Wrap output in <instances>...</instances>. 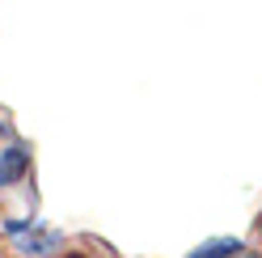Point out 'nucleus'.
I'll use <instances>...</instances> for the list:
<instances>
[{
    "instance_id": "nucleus-4",
    "label": "nucleus",
    "mask_w": 262,
    "mask_h": 258,
    "mask_svg": "<svg viewBox=\"0 0 262 258\" xmlns=\"http://www.w3.org/2000/svg\"><path fill=\"white\" fill-rule=\"evenodd\" d=\"M0 229H5L13 241H17V237H26V233H34V229H38V220H21V216H9L5 224H0Z\"/></svg>"
},
{
    "instance_id": "nucleus-2",
    "label": "nucleus",
    "mask_w": 262,
    "mask_h": 258,
    "mask_svg": "<svg viewBox=\"0 0 262 258\" xmlns=\"http://www.w3.org/2000/svg\"><path fill=\"white\" fill-rule=\"evenodd\" d=\"M30 174V148L26 144H9V148H0V178H5V186L21 182Z\"/></svg>"
},
{
    "instance_id": "nucleus-6",
    "label": "nucleus",
    "mask_w": 262,
    "mask_h": 258,
    "mask_svg": "<svg viewBox=\"0 0 262 258\" xmlns=\"http://www.w3.org/2000/svg\"><path fill=\"white\" fill-rule=\"evenodd\" d=\"M5 132H9V127H5V119H0V136H5Z\"/></svg>"
},
{
    "instance_id": "nucleus-7",
    "label": "nucleus",
    "mask_w": 262,
    "mask_h": 258,
    "mask_svg": "<svg viewBox=\"0 0 262 258\" xmlns=\"http://www.w3.org/2000/svg\"><path fill=\"white\" fill-rule=\"evenodd\" d=\"M241 258H258V254H250V250H245V254H241Z\"/></svg>"
},
{
    "instance_id": "nucleus-1",
    "label": "nucleus",
    "mask_w": 262,
    "mask_h": 258,
    "mask_svg": "<svg viewBox=\"0 0 262 258\" xmlns=\"http://www.w3.org/2000/svg\"><path fill=\"white\" fill-rule=\"evenodd\" d=\"M13 246H17L21 258H55V254L63 250V237H59V233H42V229H34V233L17 237Z\"/></svg>"
},
{
    "instance_id": "nucleus-5",
    "label": "nucleus",
    "mask_w": 262,
    "mask_h": 258,
    "mask_svg": "<svg viewBox=\"0 0 262 258\" xmlns=\"http://www.w3.org/2000/svg\"><path fill=\"white\" fill-rule=\"evenodd\" d=\"M63 258H89V254H80V250H68V254H63Z\"/></svg>"
},
{
    "instance_id": "nucleus-3",
    "label": "nucleus",
    "mask_w": 262,
    "mask_h": 258,
    "mask_svg": "<svg viewBox=\"0 0 262 258\" xmlns=\"http://www.w3.org/2000/svg\"><path fill=\"white\" fill-rule=\"evenodd\" d=\"M241 254H245L241 237H211V241H199L186 258H241Z\"/></svg>"
}]
</instances>
